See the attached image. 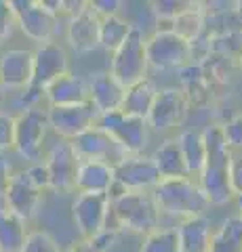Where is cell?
<instances>
[{
    "instance_id": "22",
    "label": "cell",
    "mask_w": 242,
    "mask_h": 252,
    "mask_svg": "<svg viewBox=\"0 0 242 252\" xmlns=\"http://www.w3.org/2000/svg\"><path fill=\"white\" fill-rule=\"evenodd\" d=\"M44 97L49 99L51 107H64V105H78L89 101V86L80 76L64 74L55 82H51L44 89Z\"/></svg>"
},
{
    "instance_id": "17",
    "label": "cell",
    "mask_w": 242,
    "mask_h": 252,
    "mask_svg": "<svg viewBox=\"0 0 242 252\" xmlns=\"http://www.w3.org/2000/svg\"><path fill=\"white\" fill-rule=\"evenodd\" d=\"M99 28L101 17L91 9V4L74 15L68 26V42L76 53H91L99 49Z\"/></svg>"
},
{
    "instance_id": "20",
    "label": "cell",
    "mask_w": 242,
    "mask_h": 252,
    "mask_svg": "<svg viewBox=\"0 0 242 252\" xmlns=\"http://www.w3.org/2000/svg\"><path fill=\"white\" fill-rule=\"evenodd\" d=\"M114 185V172L110 162L101 160H87L78 162L74 189L78 193H107Z\"/></svg>"
},
{
    "instance_id": "8",
    "label": "cell",
    "mask_w": 242,
    "mask_h": 252,
    "mask_svg": "<svg viewBox=\"0 0 242 252\" xmlns=\"http://www.w3.org/2000/svg\"><path fill=\"white\" fill-rule=\"evenodd\" d=\"M147 65L156 69H181L190 63V42L179 38L175 32L156 30L145 38Z\"/></svg>"
},
{
    "instance_id": "2",
    "label": "cell",
    "mask_w": 242,
    "mask_h": 252,
    "mask_svg": "<svg viewBox=\"0 0 242 252\" xmlns=\"http://www.w3.org/2000/svg\"><path fill=\"white\" fill-rule=\"evenodd\" d=\"M154 202L160 215L190 219V217H205L208 202L202 193L198 181L190 177L177 179H160L152 189Z\"/></svg>"
},
{
    "instance_id": "43",
    "label": "cell",
    "mask_w": 242,
    "mask_h": 252,
    "mask_svg": "<svg viewBox=\"0 0 242 252\" xmlns=\"http://www.w3.org/2000/svg\"><path fill=\"white\" fill-rule=\"evenodd\" d=\"M234 11H236L238 19H240V23H242V2H236V4H234Z\"/></svg>"
},
{
    "instance_id": "23",
    "label": "cell",
    "mask_w": 242,
    "mask_h": 252,
    "mask_svg": "<svg viewBox=\"0 0 242 252\" xmlns=\"http://www.w3.org/2000/svg\"><path fill=\"white\" fill-rule=\"evenodd\" d=\"M156 84L150 78H143L135 84H131L124 89V99L120 105V112L124 116H133V118H141L147 122V116H150V109L156 97Z\"/></svg>"
},
{
    "instance_id": "39",
    "label": "cell",
    "mask_w": 242,
    "mask_h": 252,
    "mask_svg": "<svg viewBox=\"0 0 242 252\" xmlns=\"http://www.w3.org/2000/svg\"><path fill=\"white\" fill-rule=\"evenodd\" d=\"M89 4L101 19L112 17V15H118V9L122 6L120 0H93V2H89Z\"/></svg>"
},
{
    "instance_id": "27",
    "label": "cell",
    "mask_w": 242,
    "mask_h": 252,
    "mask_svg": "<svg viewBox=\"0 0 242 252\" xmlns=\"http://www.w3.org/2000/svg\"><path fill=\"white\" fill-rule=\"evenodd\" d=\"M179 149L183 154L185 160V168H187V177H200L202 168H205V160H207V149H205V141L202 135L196 130H181V135L177 137Z\"/></svg>"
},
{
    "instance_id": "41",
    "label": "cell",
    "mask_w": 242,
    "mask_h": 252,
    "mask_svg": "<svg viewBox=\"0 0 242 252\" xmlns=\"http://www.w3.org/2000/svg\"><path fill=\"white\" fill-rule=\"evenodd\" d=\"M11 177H13V168L9 158H6V154H0V195H4L6 187L11 183Z\"/></svg>"
},
{
    "instance_id": "35",
    "label": "cell",
    "mask_w": 242,
    "mask_h": 252,
    "mask_svg": "<svg viewBox=\"0 0 242 252\" xmlns=\"http://www.w3.org/2000/svg\"><path fill=\"white\" fill-rule=\"evenodd\" d=\"M15 147V116L0 112V154Z\"/></svg>"
},
{
    "instance_id": "3",
    "label": "cell",
    "mask_w": 242,
    "mask_h": 252,
    "mask_svg": "<svg viewBox=\"0 0 242 252\" xmlns=\"http://www.w3.org/2000/svg\"><path fill=\"white\" fill-rule=\"evenodd\" d=\"M110 217L122 229L147 235L158 229L160 212L152 191H127L110 202Z\"/></svg>"
},
{
    "instance_id": "9",
    "label": "cell",
    "mask_w": 242,
    "mask_h": 252,
    "mask_svg": "<svg viewBox=\"0 0 242 252\" xmlns=\"http://www.w3.org/2000/svg\"><path fill=\"white\" fill-rule=\"evenodd\" d=\"M114 183L124 191H152L160 181L158 170L154 166L152 156L133 154L122 156L112 164Z\"/></svg>"
},
{
    "instance_id": "33",
    "label": "cell",
    "mask_w": 242,
    "mask_h": 252,
    "mask_svg": "<svg viewBox=\"0 0 242 252\" xmlns=\"http://www.w3.org/2000/svg\"><path fill=\"white\" fill-rule=\"evenodd\" d=\"M21 252H61L57 242L46 231H30Z\"/></svg>"
},
{
    "instance_id": "14",
    "label": "cell",
    "mask_w": 242,
    "mask_h": 252,
    "mask_svg": "<svg viewBox=\"0 0 242 252\" xmlns=\"http://www.w3.org/2000/svg\"><path fill=\"white\" fill-rule=\"evenodd\" d=\"M42 189L38 187L26 170L15 172L11 177V183L4 191V208H9L13 215H17L23 220H30L36 217L42 202Z\"/></svg>"
},
{
    "instance_id": "29",
    "label": "cell",
    "mask_w": 242,
    "mask_h": 252,
    "mask_svg": "<svg viewBox=\"0 0 242 252\" xmlns=\"http://www.w3.org/2000/svg\"><path fill=\"white\" fill-rule=\"evenodd\" d=\"M208 252H242V219L228 217L210 238Z\"/></svg>"
},
{
    "instance_id": "12",
    "label": "cell",
    "mask_w": 242,
    "mask_h": 252,
    "mask_svg": "<svg viewBox=\"0 0 242 252\" xmlns=\"http://www.w3.org/2000/svg\"><path fill=\"white\" fill-rule=\"evenodd\" d=\"M187 101L179 86H169V89H158L154 97V103L147 116V126L156 130H167L173 126H181L187 118Z\"/></svg>"
},
{
    "instance_id": "45",
    "label": "cell",
    "mask_w": 242,
    "mask_h": 252,
    "mask_svg": "<svg viewBox=\"0 0 242 252\" xmlns=\"http://www.w3.org/2000/svg\"><path fill=\"white\" fill-rule=\"evenodd\" d=\"M2 97H4V89L0 86V101H2Z\"/></svg>"
},
{
    "instance_id": "24",
    "label": "cell",
    "mask_w": 242,
    "mask_h": 252,
    "mask_svg": "<svg viewBox=\"0 0 242 252\" xmlns=\"http://www.w3.org/2000/svg\"><path fill=\"white\" fill-rule=\"evenodd\" d=\"M177 229L179 248L181 252H208L210 248V227L205 217H190L183 219Z\"/></svg>"
},
{
    "instance_id": "25",
    "label": "cell",
    "mask_w": 242,
    "mask_h": 252,
    "mask_svg": "<svg viewBox=\"0 0 242 252\" xmlns=\"http://www.w3.org/2000/svg\"><path fill=\"white\" fill-rule=\"evenodd\" d=\"M152 160L160 179L187 177L185 160H183L181 149H179L177 139H169L165 143H160V147H156V152L152 154Z\"/></svg>"
},
{
    "instance_id": "15",
    "label": "cell",
    "mask_w": 242,
    "mask_h": 252,
    "mask_svg": "<svg viewBox=\"0 0 242 252\" xmlns=\"http://www.w3.org/2000/svg\"><path fill=\"white\" fill-rule=\"evenodd\" d=\"M44 168L49 175V189L53 191L66 193L74 189V179H76V168H78V158L74 154L69 141H59L55 143L44 160Z\"/></svg>"
},
{
    "instance_id": "46",
    "label": "cell",
    "mask_w": 242,
    "mask_h": 252,
    "mask_svg": "<svg viewBox=\"0 0 242 252\" xmlns=\"http://www.w3.org/2000/svg\"><path fill=\"white\" fill-rule=\"evenodd\" d=\"M238 65H240V69H242V55H240V59H238Z\"/></svg>"
},
{
    "instance_id": "16",
    "label": "cell",
    "mask_w": 242,
    "mask_h": 252,
    "mask_svg": "<svg viewBox=\"0 0 242 252\" xmlns=\"http://www.w3.org/2000/svg\"><path fill=\"white\" fill-rule=\"evenodd\" d=\"M179 72V82H181V93L187 101V107H207L213 101L215 86L219 84L210 76L208 67L205 63H187Z\"/></svg>"
},
{
    "instance_id": "10",
    "label": "cell",
    "mask_w": 242,
    "mask_h": 252,
    "mask_svg": "<svg viewBox=\"0 0 242 252\" xmlns=\"http://www.w3.org/2000/svg\"><path fill=\"white\" fill-rule=\"evenodd\" d=\"M72 219L82 240H91L107 227L110 198L107 193H78L72 204Z\"/></svg>"
},
{
    "instance_id": "31",
    "label": "cell",
    "mask_w": 242,
    "mask_h": 252,
    "mask_svg": "<svg viewBox=\"0 0 242 252\" xmlns=\"http://www.w3.org/2000/svg\"><path fill=\"white\" fill-rule=\"evenodd\" d=\"M139 252H181L175 227H158L143 238Z\"/></svg>"
},
{
    "instance_id": "40",
    "label": "cell",
    "mask_w": 242,
    "mask_h": 252,
    "mask_svg": "<svg viewBox=\"0 0 242 252\" xmlns=\"http://www.w3.org/2000/svg\"><path fill=\"white\" fill-rule=\"evenodd\" d=\"M26 172L30 175V179H32L34 183L42 189V191H44V189H49V175H46L44 162H36V164H32V166H30Z\"/></svg>"
},
{
    "instance_id": "21",
    "label": "cell",
    "mask_w": 242,
    "mask_h": 252,
    "mask_svg": "<svg viewBox=\"0 0 242 252\" xmlns=\"http://www.w3.org/2000/svg\"><path fill=\"white\" fill-rule=\"evenodd\" d=\"M69 145H72L78 162H87V160L110 162V156L114 152V147H118L110 139V135H105V132L101 128H97V126H91L89 130L80 132L76 139L69 141Z\"/></svg>"
},
{
    "instance_id": "1",
    "label": "cell",
    "mask_w": 242,
    "mask_h": 252,
    "mask_svg": "<svg viewBox=\"0 0 242 252\" xmlns=\"http://www.w3.org/2000/svg\"><path fill=\"white\" fill-rule=\"evenodd\" d=\"M202 141H205V149H207V160H205V168H202L200 177H198V185L205 193V198L215 206H223L234 200V193L230 189V162H232V149L228 147L223 139V130L221 124H208L205 130L200 132Z\"/></svg>"
},
{
    "instance_id": "34",
    "label": "cell",
    "mask_w": 242,
    "mask_h": 252,
    "mask_svg": "<svg viewBox=\"0 0 242 252\" xmlns=\"http://www.w3.org/2000/svg\"><path fill=\"white\" fill-rule=\"evenodd\" d=\"M223 139L232 152H242V114H234L225 124H221Z\"/></svg>"
},
{
    "instance_id": "11",
    "label": "cell",
    "mask_w": 242,
    "mask_h": 252,
    "mask_svg": "<svg viewBox=\"0 0 242 252\" xmlns=\"http://www.w3.org/2000/svg\"><path fill=\"white\" fill-rule=\"evenodd\" d=\"M97 114L99 112L91 105V101H87V103H78V105L49 107L46 118H49V126L61 137V141H72L80 132L95 126Z\"/></svg>"
},
{
    "instance_id": "4",
    "label": "cell",
    "mask_w": 242,
    "mask_h": 252,
    "mask_svg": "<svg viewBox=\"0 0 242 252\" xmlns=\"http://www.w3.org/2000/svg\"><path fill=\"white\" fill-rule=\"evenodd\" d=\"M147 55H145V36L143 30L133 26L124 42L112 53L110 74L118 80L124 89L139 80L147 78Z\"/></svg>"
},
{
    "instance_id": "30",
    "label": "cell",
    "mask_w": 242,
    "mask_h": 252,
    "mask_svg": "<svg viewBox=\"0 0 242 252\" xmlns=\"http://www.w3.org/2000/svg\"><path fill=\"white\" fill-rule=\"evenodd\" d=\"M131 28H133L131 23L124 21L122 17H118V15L104 17L101 19V28H99V46L114 53L124 42V38L129 36Z\"/></svg>"
},
{
    "instance_id": "26",
    "label": "cell",
    "mask_w": 242,
    "mask_h": 252,
    "mask_svg": "<svg viewBox=\"0 0 242 252\" xmlns=\"http://www.w3.org/2000/svg\"><path fill=\"white\" fill-rule=\"evenodd\" d=\"M28 233L26 220L0 206V252H21Z\"/></svg>"
},
{
    "instance_id": "13",
    "label": "cell",
    "mask_w": 242,
    "mask_h": 252,
    "mask_svg": "<svg viewBox=\"0 0 242 252\" xmlns=\"http://www.w3.org/2000/svg\"><path fill=\"white\" fill-rule=\"evenodd\" d=\"M32 53H34L32 80H30L28 86L44 93V89L51 82H55L59 76L68 74V55L64 51V46H59L53 40L38 44V49Z\"/></svg>"
},
{
    "instance_id": "42",
    "label": "cell",
    "mask_w": 242,
    "mask_h": 252,
    "mask_svg": "<svg viewBox=\"0 0 242 252\" xmlns=\"http://www.w3.org/2000/svg\"><path fill=\"white\" fill-rule=\"evenodd\" d=\"M66 252H99V250L93 246L91 240H78V242H74Z\"/></svg>"
},
{
    "instance_id": "19",
    "label": "cell",
    "mask_w": 242,
    "mask_h": 252,
    "mask_svg": "<svg viewBox=\"0 0 242 252\" xmlns=\"http://www.w3.org/2000/svg\"><path fill=\"white\" fill-rule=\"evenodd\" d=\"M89 86V101L99 114L118 112L124 99V86L116 80L110 72H99L91 78Z\"/></svg>"
},
{
    "instance_id": "44",
    "label": "cell",
    "mask_w": 242,
    "mask_h": 252,
    "mask_svg": "<svg viewBox=\"0 0 242 252\" xmlns=\"http://www.w3.org/2000/svg\"><path fill=\"white\" fill-rule=\"evenodd\" d=\"M236 206H238V217L242 219V193L236 195Z\"/></svg>"
},
{
    "instance_id": "32",
    "label": "cell",
    "mask_w": 242,
    "mask_h": 252,
    "mask_svg": "<svg viewBox=\"0 0 242 252\" xmlns=\"http://www.w3.org/2000/svg\"><path fill=\"white\" fill-rule=\"evenodd\" d=\"M190 2H181V0H160V2H152V9L158 17V30H169L171 32V21L177 15H181Z\"/></svg>"
},
{
    "instance_id": "36",
    "label": "cell",
    "mask_w": 242,
    "mask_h": 252,
    "mask_svg": "<svg viewBox=\"0 0 242 252\" xmlns=\"http://www.w3.org/2000/svg\"><path fill=\"white\" fill-rule=\"evenodd\" d=\"M15 28V17L11 11V2L9 0H0V44L13 34Z\"/></svg>"
},
{
    "instance_id": "37",
    "label": "cell",
    "mask_w": 242,
    "mask_h": 252,
    "mask_svg": "<svg viewBox=\"0 0 242 252\" xmlns=\"http://www.w3.org/2000/svg\"><path fill=\"white\" fill-rule=\"evenodd\" d=\"M230 189L234 193V198L242 193V154H232V162H230Z\"/></svg>"
},
{
    "instance_id": "7",
    "label": "cell",
    "mask_w": 242,
    "mask_h": 252,
    "mask_svg": "<svg viewBox=\"0 0 242 252\" xmlns=\"http://www.w3.org/2000/svg\"><path fill=\"white\" fill-rule=\"evenodd\" d=\"M49 130V118L46 112L38 107L21 109L15 118V152L30 162H38L42 156V141Z\"/></svg>"
},
{
    "instance_id": "5",
    "label": "cell",
    "mask_w": 242,
    "mask_h": 252,
    "mask_svg": "<svg viewBox=\"0 0 242 252\" xmlns=\"http://www.w3.org/2000/svg\"><path fill=\"white\" fill-rule=\"evenodd\" d=\"M95 126L105 135H110V139L122 149L124 156L143 154V147L147 143V122L141 118L124 116L118 109V112L97 114Z\"/></svg>"
},
{
    "instance_id": "18",
    "label": "cell",
    "mask_w": 242,
    "mask_h": 252,
    "mask_svg": "<svg viewBox=\"0 0 242 252\" xmlns=\"http://www.w3.org/2000/svg\"><path fill=\"white\" fill-rule=\"evenodd\" d=\"M34 53L28 49H11L0 57V86L2 89H26L32 80Z\"/></svg>"
},
{
    "instance_id": "28",
    "label": "cell",
    "mask_w": 242,
    "mask_h": 252,
    "mask_svg": "<svg viewBox=\"0 0 242 252\" xmlns=\"http://www.w3.org/2000/svg\"><path fill=\"white\" fill-rule=\"evenodd\" d=\"M171 32H175L179 38L192 42L205 32V4L190 2V6L171 21Z\"/></svg>"
},
{
    "instance_id": "38",
    "label": "cell",
    "mask_w": 242,
    "mask_h": 252,
    "mask_svg": "<svg viewBox=\"0 0 242 252\" xmlns=\"http://www.w3.org/2000/svg\"><path fill=\"white\" fill-rule=\"evenodd\" d=\"M116 238H118V229H116V227H105V229L101 233H97L95 238H91V244L99 252H107L116 244Z\"/></svg>"
},
{
    "instance_id": "6",
    "label": "cell",
    "mask_w": 242,
    "mask_h": 252,
    "mask_svg": "<svg viewBox=\"0 0 242 252\" xmlns=\"http://www.w3.org/2000/svg\"><path fill=\"white\" fill-rule=\"evenodd\" d=\"M15 26L34 42H49L57 28V15L51 13L44 0H9Z\"/></svg>"
}]
</instances>
